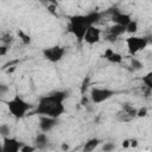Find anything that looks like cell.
Returning a JSON list of instances; mask_svg holds the SVG:
<instances>
[{
    "label": "cell",
    "instance_id": "3",
    "mask_svg": "<svg viewBox=\"0 0 152 152\" xmlns=\"http://www.w3.org/2000/svg\"><path fill=\"white\" fill-rule=\"evenodd\" d=\"M7 108L10 110V113L12 114V116H14L15 119H21L25 116V114L27 113V110L31 108L30 103H27L23 97H20L19 95H14L10 101L6 102Z\"/></svg>",
    "mask_w": 152,
    "mask_h": 152
},
{
    "label": "cell",
    "instance_id": "27",
    "mask_svg": "<svg viewBox=\"0 0 152 152\" xmlns=\"http://www.w3.org/2000/svg\"><path fill=\"white\" fill-rule=\"evenodd\" d=\"M68 150H69V145H68V144H65V142H64V144H62V152H66Z\"/></svg>",
    "mask_w": 152,
    "mask_h": 152
},
{
    "label": "cell",
    "instance_id": "7",
    "mask_svg": "<svg viewBox=\"0 0 152 152\" xmlns=\"http://www.w3.org/2000/svg\"><path fill=\"white\" fill-rule=\"evenodd\" d=\"M137 113H138V109L132 107L129 103H124L121 109L116 113V119L121 122H127L133 120L137 116Z\"/></svg>",
    "mask_w": 152,
    "mask_h": 152
},
{
    "label": "cell",
    "instance_id": "10",
    "mask_svg": "<svg viewBox=\"0 0 152 152\" xmlns=\"http://www.w3.org/2000/svg\"><path fill=\"white\" fill-rule=\"evenodd\" d=\"M110 19H112V21H113L114 24L122 25V26H127V25L132 21L129 14L121 13V12H119L118 10H113V11H112V17H110Z\"/></svg>",
    "mask_w": 152,
    "mask_h": 152
},
{
    "label": "cell",
    "instance_id": "11",
    "mask_svg": "<svg viewBox=\"0 0 152 152\" xmlns=\"http://www.w3.org/2000/svg\"><path fill=\"white\" fill-rule=\"evenodd\" d=\"M100 38H101V30L95 26H90L84 36V42L93 45V44L97 43L100 40Z\"/></svg>",
    "mask_w": 152,
    "mask_h": 152
},
{
    "label": "cell",
    "instance_id": "21",
    "mask_svg": "<svg viewBox=\"0 0 152 152\" xmlns=\"http://www.w3.org/2000/svg\"><path fill=\"white\" fill-rule=\"evenodd\" d=\"M146 114H147V109L146 108H140V109H138L137 116L138 118H142V116H146Z\"/></svg>",
    "mask_w": 152,
    "mask_h": 152
},
{
    "label": "cell",
    "instance_id": "17",
    "mask_svg": "<svg viewBox=\"0 0 152 152\" xmlns=\"http://www.w3.org/2000/svg\"><path fill=\"white\" fill-rule=\"evenodd\" d=\"M10 132H11V128H10V126H8V125L2 124V125L0 126V134L2 135V138L8 137V135H10Z\"/></svg>",
    "mask_w": 152,
    "mask_h": 152
},
{
    "label": "cell",
    "instance_id": "25",
    "mask_svg": "<svg viewBox=\"0 0 152 152\" xmlns=\"http://www.w3.org/2000/svg\"><path fill=\"white\" fill-rule=\"evenodd\" d=\"M129 146H132V147H137V146H138V141H137L135 139H134V140H133V139L129 140Z\"/></svg>",
    "mask_w": 152,
    "mask_h": 152
},
{
    "label": "cell",
    "instance_id": "2",
    "mask_svg": "<svg viewBox=\"0 0 152 152\" xmlns=\"http://www.w3.org/2000/svg\"><path fill=\"white\" fill-rule=\"evenodd\" d=\"M101 19V14L99 12H90L88 14H77L70 18L69 23V32H71L78 43L84 40V36L90 26H94Z\"/></svg>",
    "mask_w": 152,
    "mask_h": 152
},
{
    "label": "cell",
    "instance_id": "24",
    "mask_svg": "<svg viewBox=\"0 0 152 152\" xmlns=\"http://www.w3.org/2000/svg\"><path fill=\"white\" fill-rule=\"evenodd\" d=\"M88 82H89V78L84 80V82H83V84H82V93H84V89H87V87H88Z\"/></svg>",
    "mask_w": 152,
    "mask_h": 152
},
{
    "label": "cell",
    "instance_id": "1",
    "mask_svg": "<svg viewBox=\"0 0 152 152\" xmlns=\"http://www.w3.org/2000/svg\"><path fill=\"white\" fill-rule=\"evenodd\" d=\"M68 96V91L58 90L50 95L40 97L36 108V113L40 116H50L58 119L65 110L63 102Z\"/></svg>",
    "mask_w": 152,
    "mask_h": 152
},
{
    "label": "cell",
    "instance_id": "5",
    "mask_svg": "<svg viewBox=\"0 0 152 152\" xmlns=\"http://www.w3.org/2000/svg\"><path fill=\"white\" fill-rule=\"evenodd\" d=\"M127 49L131 55H135L137 52L144 50L147 45V38L145 37H129L126 39Z\"/></svg>",
    "mask_w": 152,
    "mask_h": 152
},
{
    "label": "cell",
    "instance_id": "26",
    "mask_svg": "<svg viewBox=\"0 0 152 152\" xmlns=\"http://www.w3.org/2000/svg\"><path fill=\"white\" fill-rule=\"evenodd\" d=\"M87 103H88V99L83 95V96H82V100H81V104H82V106H86Z\"/></svg>",
    "mask_w": 152,
    "mask_h": 152
},
{
    "label": "cell",
    "instance_id": "14",
    "mask_svg": "<svg viewBox=\"0 0 152 152\" xmlns=\"http://www.w3.org/2000/svg\"><path fill=\"white\" fill-rule=\"evenodd\" d=\"M99 144H100V140H99L97 138H91V139H89V140L84 144V146H83V152H93V151L99 146Z\"/></svg>",
    "mask_w": 152,
    "mask_h": 152
},
{
    "label": "cell",
    "instance_id": "6",
    "mask_svg": "<svg viewBox=\"0 0 152 152\" xmlns=\"http://www.w3.org/2000/svg\"><path fill=\"white\" fill-rule=\"evenodd\" d=\"M64 53H65V50L62 46H58V45H55V46H51V48H45L43 50V56L45 57V59H48L51 63L59 62L63 58Z\"/></svg>",
    "mask_w": 152,
    "mask_h": 152
},
{
    "label": "cell",
    "instance_id": "16",
    "mask_svg": "<svg viewBox=\"0 0 152 152\" xmlns=\"http://www.w3.org/2000/svg\"><path fill=\"white\" fill-rule=\"evenodd\" d=\"M137 31H138V23L135 20H132L126 26V32H128V33H135Z\"/></svg>",
    "mask_w": 152,
    "mask_h": 152
},
{
    "label": "cell",
    "instance_id": "20",
    "mask_svg": "<svg viewBox=\"0 0 152 152\" xmlns=\"http://www.w3.org/2000/svg\"><path fill=\"white\" fill-rule=\"evenodd\" d=\"M37 148H36V146H32V145H23V147H21V151L20 152H34Z\"/></svg>",
    "mask_w": 152,
    "mask_h": 152
},
{
    "label": "cell",
    "instance_id": "23",
    "mask_svg": "<svg viewBox=\"0 0 152 152\" xmlns=\"http://www.w3.org/2000/svg\"><path fill=\"white\" fill-rule=\"evenodd\" d=\"M7 89H8V88H7L5 84H1V86H0V95L2 96V95H4V94L7 91Z\"/></svg>",
    "mask_w": 152,
    "mask_h": 152
},
{
    "label": "cell",
    "instance_id": "29",
    "mask_svg": "<svg viewBox=\"0 0 152 152\" xmlns=\"http://www.w3.org/2000/svg\"><path fill=\"white\" fill-rule=\"evenodd\" d=\"M122 146H124V147H128V146H129V140H125V141L122 142Z\"/></svg>",
    "mask_w": 152,
    "mask_h": 152
},
{
    "label": "cell",
    "instance_id": "13",
    "mask_svg": "<svg viewBox=\"0 0 152 152\" xmlns=\"http://www.w3.org/2000/svg\"><path fill=\"white\" fill-rule=\"evenodd\" d=\"M103 57H104L106 59H108L110 63H114V64H119V63H121V61H122V56H121L120 53H118V52H114L112 49H107V50L104 51Z\"/></svg>",
    "mask_w": 152,
    "mask_h": 152
},
{
    "label": "cell",
    "instance_id": "22",
    "mask_svg": "<svg viewBox=\"0 0 152 152\" xmlns=\"http://www.w3.org/2000/svg\"><path fill=\"white\" fill-rule=\"evenodd\" d=\"M19 34H20V36L23 37L21 39H23V42H24L25 44H27V43H30V37H28V36H26V34H24L23 32H19Z\"/></svg>",
    "mask_w": 152,
    "mask_h": 152
},
{
    "label": "cell",
    "instance_id": "9",
    "mask_svg": "<svg viewBox=\"0 0 152 152\" xmlns=\"http://www.w3.org/2000/svg\"><path fill=\"white\" fill-rule=\"evenodd\" d=\"M58 125V119L50 116H40L39 118V128L43 133L50 132L55 126Z\"/></svg>",
    "mask_w": 152,
    "mask_h": 152
},
{
    "label": "cell",
    "instance_id": "28",
    "mask_svg": "<svg viewBox=\"0 0 152 152\" xmlns=\"http://www.w3.org/2000/svg\"><path fill=\"white\" fill-rule=\"evenodd\" d=\"M6 49H7V46H1V50H0V55L1 56H4L6 53Z\"/></svg>",
    "mask_w": 152,
    "mask_h": 152
},
{
    "label": "cell",
    "instance_id": "12",
    "mask_svg": "<svg viewBox=\"0 0 152 152\" xmlns=\"http://www.w3.org/2000/svg\"><path fill=\"white\" fill-rule=\"evenodd\" d=\"M49 145V138L45 133H39L34 138V146L37 150H44Z\"/></svg>",
    "mask_w": 152,
    "mask_h": 152
},
{
    "label": "cell",
    "instance_id": "4",
    "mask_svg": "<svg viewBox=\"0 0 152 152\" xmlns=\"http://www.w3.org/2000/svg\"><path fill=\"white\" fill-rule=\"evenodd\" d=\"M115 94L114 90L112 89H108V88H93L90 90V100L93 103H101V102H104L107 101L108 99H110L113 95Z\"/></svg>",
    "mask_w": 152,
    "mask_h": 152
},
{
    "label": "cell",
    "instance_id": "19",
    "mask_svg": "<svg viewBox=\"0 0 152 152\" xmlns=\"http://www.w3.org/2000/svg\"><path fill=\"white\" fill-rule=\"evenodd\" d=\"M114 148H115V144L114 142H110V141L104 142L103 146H102V151L103 152H112Z\"/></svg>",
    "mask_w": 152,
    "mask_h": 152
},
{
    "label": "cell",
    "instance_id": "15",
    "mask_svg": "<svg viewBox=\"0 0 152 152\" xmlns=\"http://www.w3.org/2000/svg\"><path fill=\"white\" fill-rule=\"evenodd\" d=\"M142 83H144L145 88L152 90V71H150L145 76H142Z\"/></svg>",
    "mask_w": 152,
    "mask_h": 152
},
{
    "label": "cell",
    "instance_id": "8",
    "mask_svg": "<svg viewBox=\"0 0 152 152\" xmlns=\"http://www.w3.org/2000/svg\"><path fill=\"white\" fill-rule=\"evenodd\" d=\"M23 142L17 140L15 138H2V146H1V152H20L23 147Z\"/></svg>",
    "mask_w": 152,
    "mask_h": 152
},
{
    "label": "cell",
    "instance_id": "18",
    "mask_svg": "<svg viewBox=\"0 0 152 152\" xmlns=\"http://www.w3.org/2000/svg\"><path fill=\"white\" fill-rule=\"evenodd\" d=\"M131 65H132V68L135 69V70H140V69L144 66V64H142L139 59H137V58H132V61H131Z\"/></svg>",
    "mask_w": 152,
    "mask_h": 152
}]
</instances>
